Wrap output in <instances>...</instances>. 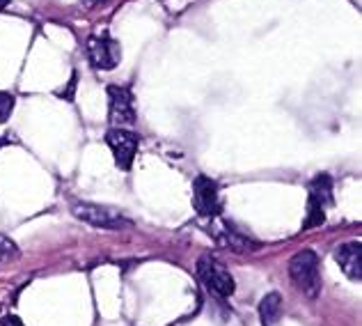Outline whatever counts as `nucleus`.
Here are the masks:
<instances>
[{"label":"nucleus","mask_w":362,"mask_h":326,"mask_svg":"<svg viewBox=\"0 0 362 326\" xmlns=\"http://www.w3.org/2000/svg\"><path fill=\"white\" fill-rule=\"evenodd\" d=\"M83 3L92 7V5H99V3H103V0H83Z\"/></svg>","instance_id":"15"},{"label":"nucleus","mask_w":362,"mask_h":326,"mask_svg":"<svg viewBox=\"0 0 362 326\" xmlns=\"http://www.w3.org/2000/svg\"><path fill=\"white\" fill-rule=\"evenodd\" d=\"M76 81H78V74H71V81H69V85L60 92V97H64V99H74V92H76Z\"/></svg>","instance_id":"13"},{"label":"nucleus","mask_w":362,"mask_h":326,"mask_svg":"<svg viewBox=\"0 0 362 326\" xmlns=\"http://www.w3.org/2000/svg\"><path fill=\"white\" fill-rule=\"evenodd\" d=\"M14 97L9 92H0V124L9 120V115L14 113Z\"/></svg>","instance_id":"12"},{"label":"nucleus","mask_w":362,"mask_h":326,"mask_svg":"<svg viewBox=\"0 0 362 326\" xmlns=\"http://www.w3.org/2000/svg\"><path fill=\"white\" fill-rule=\"evenodd\" d=\"M0 326H23V322L16 317V315H5L3 320H0Z\"/></svg>","instance_id":"14"},{"label":"nucleus","mask_w":362,"mask_h":326,"mask_svg":"<svg viewBox=\"0 0 362 326\" xmlns=\"http://www.w3.org/2000/svg\"><path fill=\"white\" fill-rule=\"evenodd\" d=\"M335 260L351 281L360 283V278H362V244L360 242L341 244L335 251Z\"/></svg>","instance_id":"9"},{"label":"nucleus","mask_w":362,"mask_h":326,"mask_svg":"<svg viewBox=\"0 0 362 326\" xmlns=\"http://www.w3.org/2000/svg\"><path fill=\"white\" fill-rule=\"evenodd\" d=\"M18 255H21V253H18V246L9 237L0 235V266L9 264V262H16Z\"/></svg>","instance_id":"11"},{"label":"nucleus","mask_w":362,"mask_h":326,"mask_svg":"<svg viewBox=\"0 0 362 326\" xmlns=\"http://www.w3.org/2000/svg\"><path fill=\"white\" fill-rule=\"evenodd\" d=\"M88 57L94 69H115L122 60L119 42H115L108 33L92 35L88 40Z\"/></svg>","instance_id":"6"},{"label":"nucleus","mask_w":362,"mask_h":326,"mask_svg":"<svg viewBox=\"0 0 362 326\" xmlns=\"http://www.w3.org/2000/svg\"><path fill=\"white\" fill-rule=\"evenodd\" d=\"M106 145L110 147L112 157H115L117 168H122V170H131L133 159H136L138 147H140L138 133H133L131 129L112 127V129L106 131Z\"/></svg>","instance_id":"5"},{"label":"nucleus","mask_w":362,"mask_h":326,"mask_svg":"<svg viewBox=\"0 0 362 326\" xmlns=\"http://www.w3.org/2000/svg\"><path fill=\"white\" fill-rule=\"evenodd\" d=\"M193 207L199 216L221 214V196H218V184L211 177L199 175L193 181Z\"/></svg>","instance_id":"8"},{"label":"nucleus","mask_w":362,"mask_h":326,"mask_svg":"<svg viewBox=\"0 0 362 326\" xmlns=\"http://www.w3.org/2000/svg\"><path fill=\"white\" fill-rule=\"evenodd\" d=\"M74 216L83 220V223L94 225V227H101V230H124L131 225V220L115 212L110 207H101V205H92V203H76L71 207Z\"/></svg>","instance_id":"4"},{"label":"nucleus","mask_w":362,"mask_h":326,"mask_svg":"<svg viewBox=\"0 0 362 326\" xmlns=\"http://www.w3.org/2000/svg\"><path fill=\"white\" fill-rule=\"evenodd\" d=\"M7 3H9V0H0V7H5Z\"/></svg>","instance_id":"16"},{"label":"nucleus","mask_w":362,"mask_h":326,"mask_svg":"<svg viewBox=\"0 0 362 326\" xmlns=\"http://www.w3.org/2000/svg\"><path fill=\"white\" fill-rule=\"evenodd\" d=\"M332 207V179L326 172H321L310 181V196H308V218L303 227H317L326 220V209Z\"/></svg>","instance_id":"3"},{"label":"nucleus","mask_w":362,"mask_h":326,"mask_svg":"<svg viewBox=\"0 0 362 326\" xmlns=\"http://www.w3.org/2000/svg\"><path fill=\"white\" fill-rule=\"evenodd\" d=\"M282 315V296L280 292H269L259 301V322L262 326H273Z\"/></svg>","instance_id":"10"},{"label":"nucleus","mask_w":362,"mask_h":326,"mask_svg":"<svg viewBox=\"0 0 362 326\" xmlns=\"http://www.w3.org/2000/svg\"><path fill=\"white\" fill-rule=\"evenodd\" d=\"M197 278L202 281V285L209 292L221 296V299L234 294V287H236L234 276L227 271V266L223 262H218L211 255H202L197 260Z\"/></svg>","instance_id":"2"},{"label":"nucleus","mask_w":362,"mask_h":326,"mask_svg":"<svg viewBox=\"0 0 362 326\" xmlns=\"http://www.w3.org/2000/svg\"><path fill=\"white\" fill-rule=\"evenodd\" d=\"M108 118L112 127L127 129L136 122V106H133V94L119 85H108Z\"/></svg>","instance_id":"7"},{"label":"nucleus","mask_w":362,"mask_h":326,"mask_svg":"<svg viewBox=\"0 0 362 326\" xmlns=\"http://www.w3.org/2000/svg\"><path fill=\"white\" fill-rule=\"evenodd\" d=\"M289 276L291 283L308 296L317 299L321 292V274H319V257L314 251H300L291 257L289 262Z\"/></svg>","instance_id":"1"}]
</instances>
